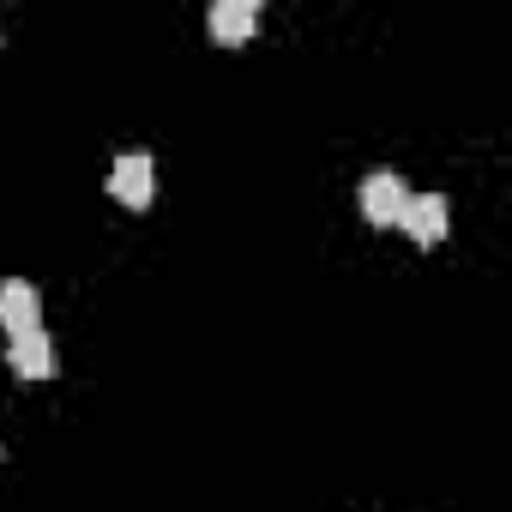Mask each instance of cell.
Masks as SVG:
<instances>
[{
	"instance_id": "cell-1",
	"label": "cell",
	"mask_w": 512,
	"mask_h": 512,
	"mask_svg": "<svg viewBox=\"0 0 512 512\" xmlns=\"http://www.w3.org/2000/svg\"><path fill=\"white\" fill-rule=\"evenodd\" d=\"M0 326H7L13 338L43 332V290L25 284V278H7V284H0Z\"/></svg>"
},
{
	"instance_id": "cell-2",
	"label": "cell",
	"mask_w": 512,
	"mask_h": 512,
	"mask_svg": "<svg viewBox=\"0 0 512 512\" xmlns=\"http://www.w3.org/2000/svg\"><path fill=\"white\" fill-rule=\"evenodd\" d=\"M404 205H410V187H404V175H392V169H374L368 181H362V211H368V223H398L404 217Z\"/></svg>"
},
{
	"instance_id": "cell-3",
	"label": "cell",
	"mask_w": 512,
	"mask_h": 512,
	"mask_svg": "<svg viewBox=\"0 0 512 512\" xmlns=\"http://www.w3.org/2000/svg\"><path fill=\"white\" fill-rule=\"evenodd\" d=\"M404 235L416 241V247H434V241H446V199L440 193H410V205H404Z\"/></svg>"
},
{
	"instance_id": "cell-4",
	"label": "cell",
	"mask_w": 512,
	"mask_h": 512,
	"mask_svg": "<svg viewBox=\"0 0 512 512\" xmlns=\"http://www.w3.org/2000/svg\"><path fill=\"white\" fill-rule=\"evenodd\" d=\"M109 193H115L127 211H145V205H151V157H145V151L121 157V163L109 169Z\"/></svg>"
},
{
	"instance_id": "cell-5",
	"label": "cell",
	"mask_w": 512,
	"mask_h": 512,
	"mask_svg": "<svg viewBox=\"0 0 512 512\" xmlns=\"http://www.w3.org/2000/svg\"><path fill=\"white\" fill-rule=\"evenodd\" d=\"M7 362H13L19 380H49V374H55V344H49V332L13 338V344H7Z\"/></svg>"
},
{
	"instance_id": "cell-6",
	"label": "cell",
	"mask_w": 512,
	"mask_h": 512,
	"mask_svg": "<svg viewBox=\"0 0 512 512\" xmlns=\"http://www.w3.org/2000/svg\"><path fill=\"white\" fill-rule=\"evenodd\" d=\"M205 25H211L217 43H247L253 25H260V7H253V0H217V7L205 13Z\"/></svg>"
}]
</instances>
